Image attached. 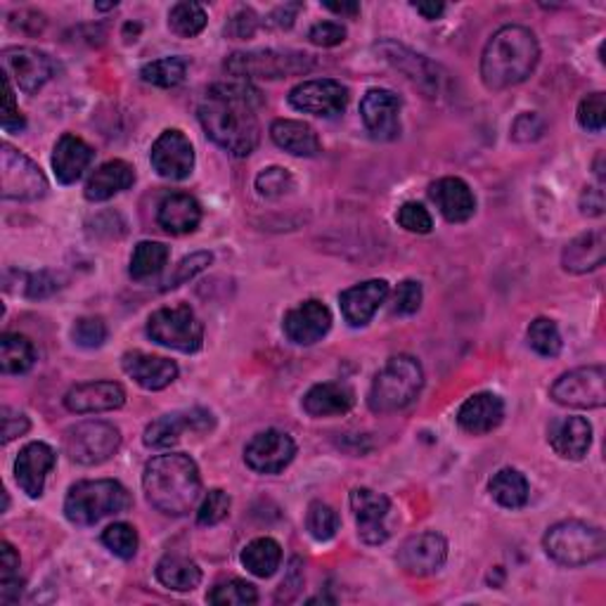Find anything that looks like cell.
Returning <instances> with one entry per match:
<instances>
[{
  "instance_id": "obj_1",
  "label": "cell",
  "mask_w": 606,
  "mask_h": 606,
  "mask_svg": "<svg viewBox=\"0 0 606 606\" xmlns=\"http://www.w3.org/2000/svg\"><path fill=\"white\" fill-rule=\"evenodd\" d=\"M261 104V90L249 81L216 83L209 88L200 104V124L227 155L249 157L261 141L259 116H256Z\"/></svg>"
},
{
  "instance_id": "obj_2",
  "label": "cell",
  "mask_w": 606,
  "mask_h": 606,
  "mask_svg": "<svg viewBox=\"0 0 606 606\" xmlns=\"http://www.w3.org/2000/svg\"><path fill=\"white\" fill-rule=\"evenodd\" d=\"M143 491L147 503L166 517H186L202 493L200 467L186 452L157 454L145 464Z\"/></svg>"
},
{
  "instance_id": "obj_3",
  "label": "cell",
  "mask_w": 606,
  "mask_h": 606,
  "mask_svg": "<svg viewBox=\"0 0 606 606\" xmlns=\"http://www.w3.org/2000/svg\"><path fill=\"white\" fill-rule=\"evenodd\" d=\"M540 45L528 26L507 24L491 36L481 55V79L491 90L524 83L536 71Z\"/></svg>"
},
{
  "instance_id": "obj_4",
  "label": "cell",
  "mask_w": 606,
  "mask_h": 606,
  "mask_svg": "<svg viewBox=\"0 0 606 606\" xmlns=\"http://www.w3.org/2000/svg\"><path fill=\"white\" fill-rule=\"evenodd\" d=\"M133 507L126 486L114 479H96L74 483L65 500L67 519L76 526H96L102 519L116 517Z\"/></svg>"
},
{
  "instance_id": "obj_5",
  "label": "cell",
  "mask_w": 606,
  "mask_h": 606,
  "mask_svg": "<svg viewBox=\"0 0 606 606\" xmlns=\"http://www.w3.org/2000/svg\"><path fill=\"white\" fill-rule=\"evenodd\" d=\"M424 386V370L413 356H393L374 374L368 405L377 415L399 413L411 405Z\"/></svg>"
},
{
  "instance_id": "obj_6",
  "label": "cell",
  "mask_w": 606,
  "mask_h": 606,
  "mask_svg": "<svg viewBox=\"0 0 606 606\" xmlns=\"http://www.w3.org/2000/svg\"><path fill=\"white\" fill-rule=\"evenodd\" d=\"M542 548L552 562L566 569H579L599 562L606 552V538L599 526L566 519L548 528V534L542 538Z\"/></svg>"
},
{
  "instance_id": "obj_7",
  "label": "cell",
  "mask_w": 606,
  "mask_h": 606,
  "mask_svg": "<svg viewBox=\"0 0 606 606\" xmlns=\"http://www.w3.org/2000/svg\"><path fill=\"white\" fill-rule=\"evenodd\" d=\"M313 59L306 53L296 50H254V53H235L225 59L223 69L235 76V81L251 79H287L308 71Z\"/></svg>"
},
{
  "instance_id": "obj_8",
  "label": "cell",
  "mask_w": 606,
  "mask_h": 606,
  "mask_svg": "<svg viewBox=\"0 0 606 606\" xmlns=\"http://www.w3.org/2000/svg\"><path fill=\"white\" fill-rule=\"evenodd\" d=\"M147 337L173 351L194 354L204 344V325L190 306L178 303V306L159 308L149 315Z\"/></svg>"
},
{
  "instance_id": "obj_9",
  "label": "cell",
  "mask_w": 606,
  "mask_h": 606,
  "mask_svg": "<svg viewBox=\"0 0 606 606\" xmlns=\"http://www.w3.org/2000/svg\"><path fill=\"white\" fill-rule=\"evenodd\" d=\"M0 194L12 202H38L48 194V178L38 164L10 143L0 147Z\"/></svg>"
},
{
  "instance_id": "obj_10",
  "label": "cell",
  "mask_w": 606,
  "mask_h": 606,
  "mask_svg": "<svg viewBox=\"0 0 606 606\" xmlns=\"http://www.w3.org/2000/svg\"><path fill=\"white\" fill-rule=\"evenodd\" d=\"M121 446V434L110 422L88 419L65 431V452L69 460L83 467L108 462Z\"/></svg>"
},
{
  "instance_id": "obj_11",
  "label": "cell",
  "mask_w": 606,
  "mask_h": 606,
  "mask_svg": "<svg viewBox=\"0 0 606 606\" xmlns=\"http://www.w3.org/2000/svg\"><path fill=\"white\" fill-rule=\"evenodd\" d=\"M554 403L579 411H593L606 403V370L602 366H587L571 370L557 379L550 389Z\"/></svg>"
},
{
  "instance_id": "obj_12",
  "label": "cell",
  "mask_w": 606,
  "mask_h": 606,
  "mask_svg": "<svg viewBox=\"0 0 606 606\" xmlns=\"http://www.w3.org/2000/svg\"><path fill=\"white\" fill-rule=\"evenodd\" d=\"M290 104L296 112L332 119L346 110L348 88L335 79L303 81L290 90Z\"/></svg>"
},
{
  "instance_id": "obj_13",
  "label": "cell",
  "mask_w": 606,
  "mask_h": 606,
  "mask_svg": "<svg viewBox=\"0 0 606 606\" xmlns=\"http://www.w3.org/2000/svg\"><path fill=\"white\" fill-rule=\"evenodd\" d=\"M296 444L290 434L266 429L256 434L245 448V462L256 474H280L292 464Z\"/></svg>"
},
{
  "instance_id": "obj_14",
  "label": "cell",
  "mask_w": 606,
  "mask_h": 606,
  "mask_svg": "<svg viewBox=\"0 0 606 606\" xmlns=\"http://www.w3.org/2000/svg\"><path fill=\"white\" fill-rule=\"evenodd\" d=\"M3 69L8 79L26 96L38 93L55 74V65L48 55L34 48H20V45L3 50Z\"/></svg>"
},
{
  "instance_id": "obj_15",
  "label": "cell",
  "mask_w": 606,
  "mask_h": 606,
  "mask_svg": "<svg viewBox=\"0 0 606 606\" xmlns=\"http://www.w3.org/2000/svg\"><path fill=\"white\" fill-rule=\"evenodd\" d=\"M152 169L166 180H186L194 169V147L183 131H164L149 152Z\"/></svg>"
},
{
  "instance_id": "obj_16",
  "label": "cell",
  "mask_w": 606,
  "mask_h": 606,
  "mask_svg": "<svg viewBox=\"0 0 606 606\" xmlns=\"http://www.w3.org/2000/svg\"><path fill=\"white\" fill-rule=\"evenodd\" d=\"M403 100L386 88H372L360 102V116L374 141H396L401 135Z\"/></svg>"
},
{
  "instance_id": "obj_17",
  "label": "cell",
  "mask_w": 606,
  "mask_h": 606,
  "mask_svg": "<svg viewBox=\"0 0 606 606\" xmlns=\"http://www.w3.org/2000/svg\"><path fill=\"white\" fill-rule=\"evenodd\" d=\"M446 559H448V540L441 534H434V530L407 538L399 550L401 569L405 573L417 575V579L441 571Z\"/></svg>"
},
{
  "instance_id": "obj_18",
  "label": "cell",
  "mask_w": 606,
  "mask_h": 606,
  "mask_svg": "<svg viewBox=\"0 0 606 606\" xmlns=\"http://www.w3.org/2000/svg\"><path fill=\"white\" fill-rule=\"evenodd\" d=\"M209 429H214V415L209 411H202V407H194V411L188 413H173V415H164L147 424L143 441L147 448H171L180 441V436L186 431L194 434H204Z\"/></svg>"
},
{
  "instance_id": "obj_19",
  "label": "cell",
  "mask_w": 606,
  "mask_h": 606,
  "mask_svg": "<svg viewBox=\"0 0 606 606\" xmlns=\"http://www.w3.org/2000/svg\"><path fill=\"white\" fill-rule=\"evenodd\" d=\"M351 509L356 514L358 536L368 545H382L389 538L386 517L391 512V500L372 489H356L351 493Z\"/></svg>"
},
{
  "instance_id": "obj_20",
  "label": "cell",
  "mask_w": 606,
  "mask_h": 606,
  "mask_svg": "<svg viewBox=\"0 0 606 606\" xmlns=\"http://www.w3.org/2000/svg\"><path fill=\"white\" fill-rule=\"evenodd\" d=\"M332 327V313L323 301L308 299L284 315L282 329L287 339L299 346H313L321 341Z\"/></svg>"
},
{
  "instance_id": "obj_21",
  "label": "cell",
  "mask_w": 606,
  "mask_h": 606,
  "mask_svg": "<svg viewBox=\"0 0 606 606\" xmlns=\"http://www.w3.org/2000/svg\"><path fill=\"white\" fill-rule=\"evenodd\" d=\"M55 464L57 454L48 444L34 441L24 446L18 454V460H14V479H18V486L29 497H41L45 491V481H48V474L53 472Z\"/></svg>"
},
{
  "instance_id": "obj_22",
  "label": "cell",
  "mask_w": 606,
  "mask_h": 606,
  "mask_svg": "<svg viewBox=\"0 0 606 606\" xmlns=\"http://www.w3.org/2000/svg\"><path fill=\"white\" fill-rule=\"evenodd\" d=\"M126 403V391L116 382H86L67 391L65 405L76 415H96L119 411Z\"/></svg>"
},
{
  "instance_id": "obj_23",
  "label": "cell",
  "mask_w": 606,
  "mask_h": 606,
  "mask_svg": "<svg viewBox=\"0 0 606 606\" xmlns=\"http://www.w3.org/2000/svg\"><path fill=\"white\" fill-rule=\"evenodd\" d=\"M386 299H389L386 280H368L356 287H348V290L341 292L339 296L344 321L351 327H366L374 317V313L384 306Z\"/></svg>"
},
{
  "instance_id": "obj_24",
  "label": "cell",
  "mask_w": 606,
  "mask_h": 606,
  "mask_svg": "<svg viewBox=\"0 0 606 606\" xmlns=\"http://www.w3.org/2000/svg\"><path fill=\"white\" fill-rule=\"evenodd\" d=\"M121 368L147 391H161L178 379V366L169 358L152 356L145 351H128L121 358Z\"/></svg>"
},
{
  "instance_id": "obj_25",
  "label": "cell",
  "mask_w": 606,
  "mask_h": 606,
  "mask_svg": "<svg viewBox=\"0 0 606 606\" xmlns=\"http://www.w3.org/2000/svg\"><path fill=\"white\" fill-rule=\"evenodd\" d=\"M503 419H505V401L491 391L474 393V396H469L458 411L460 429L472 436L491 434L493 429L500 427V424H503Z\"/></svg>"
},
{
  "instance_id": "obj_26",
  "label": "cell",
  "mask_w": 606,
  "mask_h": 606,
  "mask_svg": "<svg viewBox=\"0 0 606 606\" xmlns=\"http://www.w3.org/2000/svg\"><path fill=\"white\" fill-rule=\"evenodd\" d=\"M431 202L448 223H467L476 211V197L462 178H441L429 188Z\"/></svg>"
},
{
  "instance_id": "obj_27",
  "label": "cell",
  "mask_w": 606,
  "mask_h": 606,
  "mask_svg": "<svg viewBox=\"0 0 606 606\" xmlns=\"http://www.w3.org/2000/svg\"><path fill=\"white\" fill-rule=\"evenodd\" d=\"M548 441L564 460H583L593 446V424L585 417H559L550 424Z\"/></svg>"
},
{
  "instance_id": "obj_28",
  "label": "cell",
  "mask_w": 606,
  "mask_h": 606,
  "mask_svg": "<svg viewBox=\"0 0 606 606\" xmlns=\"http://www.w3.org/2000/svg\"><path fill=\"white\" fill-rule=\"evenodd\" d=\"M157 223L169 235H190L202 223V204L188 192L166 194L157 211Z\"/></svg>"
},
{
  "instance_id": "obj_29",
  "label": "cell",
  "mask_w": 606,
  "mask_h": 606,
  "mask_svg": "<svg viewBox=\"0 0 606 606\" xmlns=\"http://www.w3.org/2000/svg\"><path fill=\"white\" fill-rule=\"evenodd\" d=\"M96 152L86 141L65 133L53 149V171L63 186H71L83 176V171L93 161Z\"/></svg>"
},
{
  "instance_id": "obj_30",
  "label": "cell",
  "mask_w": 606,
  "mask_h": 606,
  "mask_svg": "<svg viewBox=\"0 0 606 606\" xmlns=\"http://www.w3.org/2000/svg\"><path fill=\"white\" fill-rule=\"evenodd\" d=\"M356 405V391L341 382H323L308 389L303 396V411L311 417H339L351 413Z\"/></svg>"
},
{
  "instance_id": "obj_31",
  "label": "cell",
  "mask_w": 606,
  "mask_h": 606,
  "mask_svg": "<svg viewBox=\"0 0 606 606\" xmlns=\"http://www.w3.org/2000/svg\"><path fill=\"white\" fill-rule=\"evenodd\" d=\"M135 183V169L128 161H108L102 164L100 169L93 171V176L88 178V183L83 188V194L88 202H108L114 194L124 192L133 188Z\"/></svg>"
},
{
  "instance_id": "obj_32",
  "label": "cell",
  "mask_w": 606,
  "mask_h": 606,
  "mask_svg": "<svg viewBox=\"0 0 606 606\" xmlns=\"http://www.w3.org/2000/svg\"><path fill=\"white\" fill-rule=\"evenodd\" d=\"M270 138L280 149L294 157H317L321 155V138L313 126L296 119H278L270 126Z\"/></svg>"
},
{
  "instance_id": "obj_33",
  "label": "cell",
  "mask_w": 606,
  "mask_h": 606,
  "mask_svg": "<svg viewBox=\"0 0 606 606\" xmlns=\"http://www.w3.org/2000/svg\"><path fill=\"white\" fill-rule=\"evenodd\" d=\"M604 259H606V235L604 231H593L569 242L562 254V266L569 272H579V276H583V272L602 268Z\"/></svg>"
},
{
  "instance_id": "obj_34",
  "label": "cell",
  "mask_w": 606,
  "mask_h": 606,
  "mask_svg": "<svg viewBox=\"0 0 606 606\" xmlns=\"http://www.w3.org/2000/svg\"><path fill=\"white\" fill-rule=\"evenodd\" d=\"M377 50L384 55L386 63L401 69L407 79H413L424 90V93H434V86L438 88V76H436L431 63H427V57L415 55L407 48H403V45L391 43V41L377 45Z\"/></svg>"
},
{
  "instance_id": "obj_35",
  "label": "cell",
  "mask_w": 606,
  "mask_h": 606,
  "mask_svg": "<svg viewBox=\"0 0 606 606\" xmlns=\"http://www.w3.org/2000/svg\"><path fill=\"white\" fill-rule=\"evenodd\" d=\"M157 581L176 593H190L202 583V569L183 554H166L157 564Z\"/></svg>"
},
{
  "instance_id": "obj_36",
  "label": "cell",
  "mask_w": 606,
  "mask_h": 606,
  "mask_svg": "<svg viewBox=\"0 0 606 606\" xmlns=\"http://www.w3.org/2000/svg\"><path fill=\"white\" fill-rule=\"evenodd\" d=\"M489 491H491L495 503L500 507H507V509L526 507L528 493H530L526 476L519 472V469H512V467L500 469V472L491 479Z\"/></svg>"
},
{
  "instance_id": "obj_37",
  "label": "cell",
  "mask_w": 606,
  "mask_h": 606,
  "mask_svg": "<svg viewBox=\"0 0 606 606\" xmlns=\"http://www.w3.org/2000/svg\"><path fill=\"white\" fill-rule=\"evenodd\" d=\"M242 566L256 579H270L282 564V548L272 538H256L242 550Z\"/></svg>"
},
{
  "instance_id": "obj_38",
  "label": "cell",
  "mask_w": 606,
  "mask_h": 606,
  "mask_svg": "<svg viewBox=\"0 0 606 606\" xmlns=\"http://www.w3.org/2000/svg\"><path fill=\"white\" fill-rule=\"evenodd\" d=\"M36 348L24 335H8L0 337V368L5 374H24L34 368Z\"/></svg>"
},
{
  "instance_id": "obj_39",
  "label": "cell",
  "mask_w": 606,
  "mask_h": 606,
  "mask_svg": "<svg viewBox=\"0 0 606 606\" xmlns=\"http://www.w3.org/2000/svg\"><path fill=\"white\" fill-rule=\"evenodd\" d=\"M169 256H171L169 247L161 245V242H141L131 256V268H128L131 278L135 282L152 280L155 276H159L166 263H169Z\"/></svg>"
},
{
  "instance_id": "obj_40",
  "label": "cell",
  "mask_w": 606,
  "mask_h": 606,
  "mask_svg": "<svg viewBox=\"0 0 606 606\" xmlns=\"http://www.w3.org/2000/svg\"><path fill=\"white\" fill-rule=\"evenodd\" d=\"M188 74V59L186 57H164L155 59L141 69V76L145 83L159 86V88H173L186 81Z\"/></svg>"
},
{
  "instance_id": "obj_41",
  "label": "cell",
  "mask_w": 606,
  "mask_h": 606,
  "mask_svg": "<svg viewBox=\"0 0 606 606\" xmlns=\"http://www.w3.org/2000/svg\"><path fill=\"white\" fill-rule=\"evenodd\" d=\"M206 10L200 3H176L169 12V29L180 38H194L204 32Z\"/></svg>"
},
{
  "instance_id": "obj_42",
  "label": "cell",
  "mask_w": 606,
  "mask_h": 606,
  "mask_svg": "<svg viewBox=\"0 0 606 606\" xmlns=\"http://www.w3.org/2000/svg\"><path fill=\"white\" fill-rule=\"evenodd\" d=\"M528 346L534 348L538 356L545 358H557L562 354V335H559V327L550 317H536L528 327Z\"/></svg>"
},
{
  "instance_id": "obj_43",
  "label": "cell",
  "mask_w": 606,
  "mask_h": 606,
  "mask_svg": "<svg viewBox=\"0 0 606 606\" xmlns=\"http://www.w3.org/2000/svg\"><path fill=\"white\" fill-rule=\"evenodd\" d=\"M206 599L209 604H216V606H247L259 602V593H256V587L251 583L231 579L214 585V590H211Z\"/></svg>"
},
{
  "instance_id": "obj_44",
  "label": "cell",
  "mask_w": 606,
  "mask_h": 606,
  "mask_svg": "<svg viewBox=\"0 0 606 606\" xmlns=\"http://www.w3.org/2000/svg\"><path fill=\"white\" fill-rule=\"evenodd\" d=\"M306 528L315 540L327 542L337 536L339 514L335 512V507H329L327 503L315 500V503L308 505V512H306Z\"/></svg>"
},
{
  "instance_id": "obj_45",
  "label": "cell",
  "mask_w": 606,
  "mask_h": 606,
  "mask_svg": "<svg viewBox=\"0 0 606 606\" xmlns=\"http://www.w3.org/2000/svg\"><path fill=\"white\" fill-rule=\"evenodd\" d=\"M102 542H104V548H108L112 554H116L119 559H133L135 552H138V545H141L138 530L124 521H116V524L104 528Z\"/></svg>"
},
{
  "instance_id": "obj_46",
  "label": "cell",
  "mask_w": 606,
  "mask_h": 606,
  "mask_svg": "<svg viewBox=\"0 0 606 606\" xmlns=\"http://www.w3.org/2000/svg\"><path fill=\"white\" fill-rule=\"evenodd\" d=\"M256 190L266 200H280V197L294 190V176L282 169V166H268V169L256 176Z\"/></svg>"
},
{
  "instance_id": "obj_47",
  "label": "cell",
  "mask_w": 606,
  "mask_h": 606,
  "mask_svg": "<svg viewBox=\"0 0 606 606\" xmlns=\"http://www.w3.org/2000/svg\"><path fill=\"white\" fill-rule=\"evenodd\" d=\"M211 261H214V256H211L209 251H197V254L186 256V259L173 268L171 278L164 284V290H176V287L190 282L192 278L200 276V272H204L211 266Z\"/></svg>"
},
{
  "instance_id": "obj_48",
  "label": "cell",
  "mask_w": 606,
  "mask_h": 606,
  "mask_svg": "<svg viewBox=\"0 0 606 606\" xmlns=\"http://www.w3.org/2000/svg\"><path fill=\"white\" fill-rule=\"evenodd\" d=\"M579 124L590 133H602L606 124V96L590 93L579 104Z\"/></svg>"
},
{
  "instance_id": "obj_49",
  "label": "cell",
  "mask_w": 606,
  "mask_h": 606,
  "mask_svg": "<svg viewBox=\"0 0 606 606\" xmlns=\"http://www.w3.org/2000/svg\"><path fill=\"white\" fill-rule=\"evenodd\" d=\"M227 512H231V495L221 489H214L206 493L204 503L197 509V524L216 526L227 517Z\"/></svg>"
},
{
  "instance_id": "obj_50",
  "label": "cell",
  "mask_w": 606,
  "mask_h": 606,
  "mask_svg": "<svg viewBox=\"0 0 606 606\" xmlns=\"http://www.w3.org/2000/svg\"><path fill=\"white\" fill-rule=\"evenodd\" d=\"M71 337L81 348H100L108 341V325L102 323V317H79L71 329Z\"/></svg>"
},
{
  "instance_id": "obj_51",
  "label": "cell",
  "mask_w": 606,
  "mask_h": 606,
  "mask_svg": "<svg viewBox=\"0 0 606 606\" xmlns=\"http://www.w3.org/2000/svg\"><path fill=\"white\" fill-rule=\"evenodd\" d=\"M396 218H399L401 227H405L407 233H415V235H429L431 227H434L431 214L417 202H405L399 209Z\"/></svg>"
},
{
  "instance_id": "obj_52",
  "label": "cell",
  "mask_w": 606,
  "mask_h": 606,
  "mask_svg": "<svg viewBox=\"0 0 606 606\" xmlns=\"http://www.w3.org/2000/svg\"><path fill=\"white\" fill-rule=\"evenodd\" d=\"M422 284L417 280H405L399 284L396 296H393V313L413 315L422 306Z\"/></svg>"
},
{
  "instance_id": "obj_53",
  "label": "cell",
  "mask_w": 606,
  "mask_h": 606,
  "mask_svg": "<svg viewBox=\"0 0 606 606\" xmlns=\"http://www.w3.org/2000/svg\"><path fill=\"white\" fill-rule=\"evenodd\" d=\"M259 18H256L254 10H242L231 20V24L225 26V36H231L233 41H249L256 32H259Z\"/></svg>"
},
{
  "instance_id": "obj_54",
  "label": "cell",
  "mask_w": 606,
  "mask_h": 606,
  "mask_svg": "<svg viewBox=\"0 0 606 606\" xmlns=\"http://www.w3.org/2000/svg\"><path fill=\"white\" fill-rule=\"evenodd\" d=\"M545 131V121L536 112L519 114L517 121L512 124V138L517 143H530L538 141Z\"/></svg>"
},
{
  "instance_id": "obj_55",
  "label": "cell",
  "mask_w": 606,
  "mask_h": 606,
  "mask_svg": "<svg viewBox=\"0 0 606 606\" xmlns=\"http://www.w3.org/2000/svg\"><path fill=\"white\" fill-rule=\"evenodd\" d=\"M308 41L321 48H335L346 41V29L337 22H317L308 32Z\"/></svg>"
},
{
  "instance_id": "obj_56",
  "label": "cell",
  "mask_w": 606,
  "mask_h": 606,
  "mask_svg": "<svg viewBox=\"0 0 606 606\" xmlns=\"http://www.w3.org/2000/svg\"><path fill=\"white\" fill-rule=\"evenodd\" d=\"M3 83H5V110H3V128H5L8 133L22 131V128L26 126V121H24V116H22V112H20V108H18V104H14V90H12V81H10V79H8V76H5V79H3Z\"/></svg>"
},
{
  "instance_id": "obj_57",
  "label": "cell",
  "mask_w": 606,
  "mask_h": 606,
  "mask_svg": "<svg viewBox=\"0 0 606 606\" xmlns=\"http://www.w3.org/2000/svg\"><path fill=\"white\" fill-rule=\"evenodd\" d=\"M29 417L20 411H12V407H3V444L14 441L18 436H24L29 431Z\"/></svg>"
},
{
  "instance_id": "obj_58",
  "label": "cell",
  "mask_w": 606,
  "mask_h": 606,
  "mask_svg": "<svg viewBox=\"0 0 606 606\" xmlns=\"http://www.w3.org/2000/svg\"><path fill=\"white\" fill-rule=\"evenodd\" d=\"M20 579V554L8 540L0 542V581Z\"/></svg>"
},
{
  "instance_id": "obj_59",
  "label": "cell",
  "mask_w": 606,
  "mask_h": 606,
  "mask_svg": "<svg viewBox=\"0 0 606 606\" xmlns=\"http://www.w3.org/2000/svg\"><path fill=\"white\" fill-rule=\"evenodd\" d=\"M57 290H59V284L53 278V272L43 270V272H38V276H32V280H29L26 296L29 299H45V296H50Z\"/></svg>"
},
{
  "instance_id": "obj_60",
  "label": "cell",
  "mask_w": 606,
  "mask_h": 606,
  "mask_svg": "<svg viewBox=\"0 0 606 606\" xmlns=\"http://www.w3.org/2000/svg\"><path fill=\"white\" fill-rule=\"evenodd\" d=\"M581 211L585 216H602L604 214V192L599 188H585L581 194Z\"/></svg>"
},
{
  "instance_id": "obj_61",
  "label": "cell",
  "mask_w": 606,
  "mask_h": 606,
  "mask_svg": "<svg viewBox=\"0 0 606 606\" xmlns=\"http://www.w3.org/2000/svg\"><path fill=\"white\" fill-rule=\"evenodd\" d=\"M299 10H301V5H284V8L272 12V18L268 20V24L278 26V29H290L294 24V18H296Z\"/></svg>"
},
{
  "instance_id": "obj_62",
  "label": "cell",
  "mask_w": 606,
  "mask_h": 606,
  "mask_svg": "<svg viewBox=\"0 0 606 606\" xmlns=\"http://www.w3.org/2000/svg\"><path fill=\"white\" fill-rule=\"evenodd\" d=\"M413 8L422 14L424 20H438L446 10L444 3H413Z\"/></svg>"
},
{
  "instance_id": "obj_63",
  "label": "cell",
  "mask_w": 606,
  "mask_h": 606,
  "mask_svg": "<svg viewBox=\"0 0 606 606\" xmlns=\"http://www.w3.org/2000/svg\"><path fill=\"white\" fill-rule=\"evenodd\" d=\"M325 8L335 14H341V18H356L360 12L358 3H325Z\"/></svg>"
}]
</instances>
